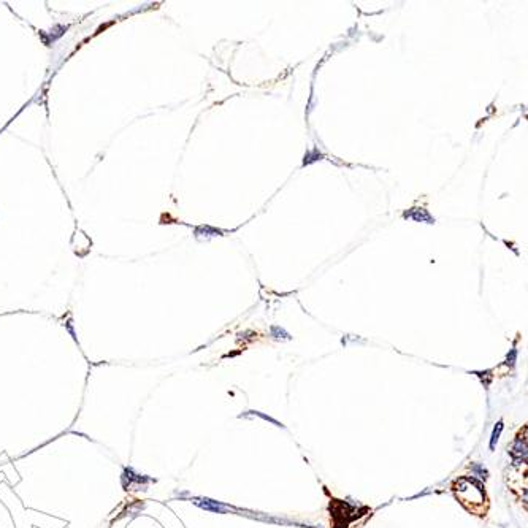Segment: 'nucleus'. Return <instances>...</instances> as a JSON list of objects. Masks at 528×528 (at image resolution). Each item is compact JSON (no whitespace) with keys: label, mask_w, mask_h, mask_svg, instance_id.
<instances>
[{"label":"nucleus","mask_w":528,"mask_h":528,"mask_svg":"<svg viewBox=\"0 0 528 528\" xmlns=\"http://www.w3.org/2000/svg\"><path fill=\"white\" fill-rule=\"evenodd\" d=\"M501 428H503V424H501V422H498V424H497V427H495V432H493V436H492V442H490V448H492V449L495 448V442L498 441V436H500Z\"/></svg>","instance_id":"nucleus-1"}]
</instances>
